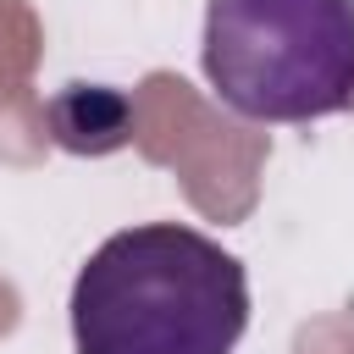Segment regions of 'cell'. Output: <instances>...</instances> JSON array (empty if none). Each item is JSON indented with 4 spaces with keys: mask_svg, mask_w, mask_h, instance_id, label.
Returning a JSON list of instances; mask_svg holds the SVG:
<instances>
[{
    "mask_svg": "<svg viewBox=\"0 0 354 354\" xmlns=\"http://www.w3.org/2000/svg\"><path fill=\"white\" fill-rule=\"evenodd\" d=\"M66 310L77 354H232L249 277L199 227L138 221L83 260Z\"/></svg>",
    "mask_w": 354,
    "mask_h": 354,
    "instance_id": "1",
    "label": "cell"
},
{
    "mask_svg": "<svg viewBox=\"0 0 354 354\" xmlns=\"http://www.w3.org/2000/svg\"><path fill=\"white\" fill-rule=\"evenodd\" d=\"M205 77L249 122L354 105V0H205Z\"/></svg>",
    "mask_w": 354,
    "mask_h": 354,
    "instance_id": "2",
    "label": "cell"
},
{
    "mask_svg": "<svg viewBox=\"0 0 354 354\" xmlns=\"http://www.w3.org/2000/svg\"><path fill=\"white\" fill-rule=\"evenodd\" d=\"M44 127L66 155H111L133 138V100L111 83H66L44 100Z\"/></svg>",
    "mask_w": 354,
    "mask_h": 354,
    "instance_id": "3",
    "label": "cell"
}]
</instances>
